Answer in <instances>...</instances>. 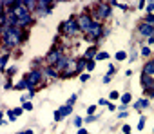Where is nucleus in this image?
Masks as SVG:
<instances>
[{
  "label": "nucleus",
  "instance_id": "1",
  "mask_svg": "<svg viewBox=\"0 0 154 134\" xmlns=\"http://www.w3.org/2000/svg\"><path fill=\"white\" fill-rule=\"evenodd\" d=\"M2 38H4V49L8 51L9 47H15V45L22 44L24 38H26V35L22 33L20 27H11L9 26V27L2 29Z\"/></svg>",
  "mask_w": 154,
  "mask_h": 134
},
{
  "label": "nucleus",
  "instance_id": "2",
  "mask_svg": "<svg viewBox=\"0 0 154 134\" xmlns=\"http://www.w3.org/2000/svg\"><path fill=\"white\" fill-rule=\"evenodd\" d=\"M60 31H62V33H65L67 36H74V35H78V33H80V27H78V22H76V18H74V17H71L69 20L62 22V24H60Z\"/></svg>",
  "mask_w": 154,
  "mask_h": 134
},
{
  "label": "nucleus",
  "instance_id": "3",
  "mask_svg": "<svg viewBox=\"0 0 154 134\" xmlns=\"http://www.w3.org/2000/svg\"><path fill=\"white\" fill-rule=\"evenodd\" d=\"M85 35H87L89 40H100V36L103 35V27H102V24H100V22H94V24L91 26V29H89Z\"/></svg>",
  "mask_w": 154,
  "mask_h": 134
},
{
  "label": "nucleus",
  "instance_id": "4",
  "mask_svg": "<svg viewBox=\"0 0 154 134\" xmlns=\"http://www.w3.org/2000/svg\"><path fill=\"white\" fill-rule=\"evenodd\" d=\"M76 22H78L80 31H84V33H87V31L91 29V26L94 24V22H93V18H91V15H80L78 18H76Z\"/></svg>",
  "mask_w": 154,
  "mask_h": 134
},
{
  "label": "nucleus",
  "instance_id": "5",
  "mask_svg": "<svg viewBox=\"0 0 154 134\" xmlns=\"http://www.w3.org/2000/svg\"><path fill=\"white\" fill-rule=\"evenodd\" d=\"M62 56H63L62 49H56V47H54V49H51V51H49V54L45 56V60H47V63H49L51 67H54V65L60 62V58H62Z\"/></svg>",
  "mask_w": 154,
  "mask_h": 134
},
{
  "label": "nucleus",
  "instance_id": "6",
  "mask_svg": "<svg viewBox=\"0 0 154 134\" xmlns=\"http://www.w3.org/2000/svg\"><path fill=\"white\" fill-rule=\"evenodd\" d=\"M42 78H44V73H42V71H38V69H33V71H31V73L26 76V80L29 82L31 89H35V85L42 82Z\"/></svg>",
  "mask_w": 154,
  "mask_h": 134
},
{
  "label": "nucleus",
  "instance_id": "7",
  "mask_svg": "<svg viewBox=\"0 0 154 134\" xmlns=\"http://www.w3.org/2000/svg\"><path fill=\"white\" fill-rule=\"evenodd\" d=\"M111 15H112L111 4H98V6H96V13H94L96 18H109Z\"/></svg>",
  "mask_w": 154,
  "mask_h": 134
},
{
  "label": "nucleus",
  "instance_id": "8",
  "mask_svg": "<svg viewBox=\"0 0 154 134\" xmlns=\"http://www.w3.org/2000/svg\"><path fill=\"white\" fill-rule=\"evenodd\" d=\"M72 112V107L71 105H62L58 111H54V121H62L65 116H69Z\"/></svg>",
  "mask_w": 154,
  "mask_h": 134
},
{
  "label": "nucleus",
  "instance_id": "9",
  "mask_svg": "<svg viewBox=\"0 0 154 134\" xmlns=\"http://www.w3.org/2000/svg\"><path fill=\"white\" fill-rule=\"evenodd\" d=\"M138 33H140L141 36H147V38H150V36H154V26L141 22V24H140V27H138Z\"/></svg>",
  "mask_w": 154,
  "mask_h": 134
},
{
  "label": "nucleus",
  "instance_id": "10",
  "mask_svg": "<svg viewBox=\"0 0 154 134\" xmlns=\"http://www.w3.org/2000/svg\"><path fill=\"white\" fill-rule=\"evenodd\" d=\"M140 82H141V87H143V91H150V89L154 87V78H152V76H147V75H143V73H141V78H140Z\"/></svg>",
  "mask_w": 154,
  "mask_h": 134
},
{
  "label": "nucleus",
  "instance_id": "11",
  "mask_svg": "<svg viewBox=\"0 0 154 134\" xmlns=\"http://www.w3.org/2000/svg\"><path fill=\"white\" fill-rule=\"evenodd\" d=\"M42 73H44L45 78H51V80H56V78H58L56 67H45V69H42Z\"/></svg>",
  "mask_w": 154,
  "mask_h": 134
},
{
  "label": "nucleus",
  "instance_id": "12",
  "mask_svg": "<svg viewBox=\"0 0 154 134\" xmlns=\"http://www.w3.org/2000/svg\"><path fill=\"white\" fill-rule=\"evenodd\" d=\"M143 75H147V76H154V58L149 60V62L143 65Z\"/></svg>",
  "mask_w": 154,
  "mask_h": 134
},
{
  "label": "nucleus",
  "instance_id": "13",
  "mask_svg": "<svg viewBox=\"0 0 154 134\" xmlns=\"http://www.w3.org/2000/svg\"><path fill=\"white\" fill-rule=\"evenodd\" d=\"M149 105H150L149 98H140V100L134 103V109H136V111H143V109H147Z\"/></svg>",
  "mask_w": 154,
  "mask_h": 134
},
{
  "label": "nucleus",
  "instance_id": "14",
  "mask_svg": "<svg viewBox=\"0 0 154 134\" xmlns=\"http://www.w3.org/2000/svg\"><path fill=\"white\" fill-rule=\"evenodd\" d=\"M96 54H98V47H96V45H93V47H89V49L85 51L84 58H87V60H96Z\"/></svg>",
  "mask_w": 154,
  "mask_h": 134
},
{
  "label": "nucleus",
  "instance_id": "15",
  "mask_svg": "<svg viewBox=\"0 0 154 134\" xmlns=\"http://www.w3.org/2000/svg\"><path fill=\"white\" fill-rule=\"evenodd\" d=\"M15 89H17V91H26V89H27V91H35V89H31V85H29V82H27L26 78L20 80V82L15 85Z\"/></svg>",
  "mask_w": 154,
  "mask_h": 134
},
{
  "label": "nucleus",
  "instance_id": "16",
  "mask_svg": "<svg viewBox=\"0 0 154 134\" xmlns=\"http://www.w3.org/2000/svg\"><path fill=\"white\" fill-rule=\"evenodd\" d=\"M84 69H87V58H80L78 62H76V75L82 73Z\"/></svg>",
  "mask_w": 154,
  "mask_h": 134
},
{
  "label": "nucleus",
  "instance_id": "17",
  "mask_svg": "<svg viewBox=\"0 0 154 134\" xmlns=\"http://www.w3.org/2000/svg\"><path fill=\"white\" fill-rule=\"evenodd\" d=\"M22 112H24V109H22V107H18V109L8 111V116H9V120H11V121H15V120H17V118H18V116L22 114Z\"/></svg>",
  "mask_w": 154,
  "mask_h": 134
},
{
  "label": "nucleus",
  "instance_id": "18",
  "mask_svg": "<svg viewBox=\"0 0 154 134\" xmlns=\"http://www.w3.org/2000/svg\"><path fill=\"white\" fill-rule=\"evenodd\" d=\"M131 100H132L131 93H125V94H122V96H120V102H122L123 105H129V103H131Z\"/></svg>",
  "mask_w": 154,
  "mask_h": 134
},
{
  "label": "nucleus",
  "instance_id": "19",
  "mask_svg": "<svg viewBox=\"0 0 154 134\" xmlns=\"http://www.w3.org/2000/svg\"><path fill=\"white\" fill-rule=\"evenodd\" d=\"M114 58H116L118 62H123V60H127V53H125V51H118V53L114 54Z\"/></svg>",
  "mask_w": 154,
  "mask_h": 134
},
{
  "label": "nucleus",
  "instance_id": "20",
  "mask_svg": "<svg viewBox=\"0 0 154 134\" xmlns=\"http://www.w3.org/2000/svg\"><path fill=\"white\" fill-rule=\"evenodd\" d=\"M107 58H109V53H105V51H100L96 54V60H107Z\"/></svg>",
  "mask_w": 154,
  "mask_h": 134
},
{
  "label": "nucleus",
  "instance_id": "21",
  "mask_svg": "<svg viewBox=\"0 0 154 134\" xmlns=\"http://www.w3.org/2000/svg\"><path fill=\"white\" fill-rule=\"evenodd\" d=\"M72 123H74V127H82V123H84V118H80V116H76V118L72 120Z\"/></svg>",
  "mask_w": 154,
  "mask_h": 134
},
{
  "label": "nucleus",
  "instance_id": "22",
  "mask_svg": "<svg viewBox=\"0 0 154 134\" xmlns=\"http://www.w3.org/2000/svg\"><path fill=\"white\" fill-rule=\"evenodd\" d=\"M145 121H147V118H145V116H141V118H140V121H138V130H143Z\"/></svg>",
  "mask_w": 154,
  "mask_h": 134
},
{
  "label": "nucleus",
  "instance_id": "23",
  "mask_svg": "<svg viewBox=\"0 0 154 134\" xmlns=\"http://www.w3.org/2000/svg\"><path fill=\"white\" fill-rule=\"evenodd\" d=\"M147 15H154V2L147 4Z\"/></svg>",
  "mask_w": 154,
  "mask_h": 134
},
{
  "label": "nucleus",
  "instance_id": "24",
  "mask_svg": "<svg viewBox=\"0 0 154 134\" xmlns=\"http://www.w3.org/2000/svg\"><path fill=\"white\" fill-rule=\"evenodd\" d=\"M22 109H24V111H31V109H33V103H31V102H24V103H22Z\"/></svg>",
  "mask_w": 154,
  "mask_h": 134
},
{
  "label": "nucleus",
  "instance_id": "25",
  "mask_svg": "<svg viewBox=\"0 0 154 134\" xmlns=\"http://www.w3.org/2000/svg\"><path fill=\"white\" fill-rule=\"evenodd\" d=\"M96 120H98V116H96V114H93V116H87L84 121H85V123H93V121H96Z\"/></svg>",
  "mask_w": 154,
  "mask_h": 134
},
{
  "label": "nucleus",
  "instance_id": "26",
  "mask_svg": "<svg viewBox=\"0 0 154 134\" xmlns=\"http://www.w3.org/2000/svg\"><path fill=\"white\" fill-rule=\"evenodd\" d=\"M145 24L154 26V15H147V17H145Z\"/></svg>",
  "mask_w": 154,
  "mask_h": 134
},
{
  "label": "nucleus",
  "instance_id": "27",
  "mask_svg": "<svg viewBox=\"0 0 154 134\" xmlns=\"http://www.w3.org/2000/svg\"><path fill=\"white\" fill-rule=\"evenodd\" d=\"M94 65H96L94 60H87V71H93V69H94Z\"/></svg>",
  "mask_w": 154,
  "mask_h": 134
},
{
  "label": "nucleus",
  "instance_id": "28",
  "mask_svg": "<svg viewBox=\"0 0 154 134\" xmlns=\"http://www.w3.org/2000/svg\"><path fill=\"white\" fill-rule=\"evenodd\" d=\"M76 98H78V96H76V94H72V96L67 100V103H65V105H71V107H72V105H74V102H76Z\"/></svg>",
  "mask_w": 154,
  "mask_h": 134
},
{
  "label": "nucleus",
  "instance_id": "29",
  "mask_svg": "<svg viewBox=\"0 0 154 134\" xmlns=\"http://www.w3.org/2000/svg\"><path fill=\"white\" fill-rule=\"evenodd\" d=\"M8 60H9V56H8V54H4V56H2V69H4V71H6V65H8Z\"/></svg>",
  "mask_w": 154,
  "mask_h": 134
},
{
  "label": "nucleus",
  "instance_id": "30",
  "mask_svg": "<svg viewBox=\"0 0 154 134\" xmlns=\"http://www.w3.org/2000/svg\"><path fill=\"white\" fill-rule=\"evenodd\" d=\"M140 53H141V56H149V54H150V49H149V47H141Z\"/></svg>",
  "mask_w": 154,
  "mask_h": 134
},
{
  "label": "nucleus",
  "instance_id": "31",
  "mask_svg": "<svg viewBox=\"0 0 154 134\" xmlns=\"http://www.w3.org/2000/svg\"><path fill=\"white\" fill-rule=\"evenodd\" d=\"M87 112H89V116H93V114L96 112V105H89V107H87Z\"/></svg>",
  "mask_w": 154,
  "mask_h": 134
},
{
  "label": "nucleus",
  "instance_id": "32",
  "mask_svg": "<svg viewBox=\"0 0 154 134\" xmlns=\"http://www.w3.org/2000/svg\"><path fill=\"white\" fill-rule=\"evenodd\" d=\"M109 98H111V100H118V98H120V94H118V91H112V93L109 94Z\"/></svg>",
  "mask_w": 154,
  "mask_h": 134
},
{
  "label": "nucleus",
  "instance_id": "33",
  "mask_svg": "<svg viewBox=\"0 0 154 134\" xmlns=\"http://www.w3.org/2000/svg\"><path fill=\"white\" fill-rule=\"evenodd\" d=\"M114 71H116V67L111 63V65H109V73H107V76H112V75H114Z\"/></svg>",
  "mask_w": 154,
  "mask_h": 134
},
{
  "label": "nucleus",
  "instance_id": "34",
  "mask_svg": "<svg viewBox=\"0 0 154 134\" xmlns=\"http://www.w3.org/2000/svg\"><path fill=\"white\" fill-rule=\"evenodd\" d=\"M98 105H109V100H105V98H100V100H98Z\"/></svg>",
  "mask_w": 154,
  "mask_h": 134
},
{
  "label": "nucleus",
  "instance_id": "35",
  "mask_svg": "<svg viewBox=\"0 0 154 134\" xmlns=\"http://www.w3.org/2000/svg\"><path fill=\"white\" fill-rule=\"evenodd\" d=\"M17 73V67H11V69H8V76H13Z\"/></svg>",
  "mask_w": 154,
  "mask_h": 134
},
{
  "label": "nucleus",
  "instance_id": "36",
  "mask_svg": "<svg viewBox=\"0 0 154 134\" xmlns=\"http://www.w3.org/2000/svg\"><path fill=\"white\" fill-rule=\"evenodd\" d=\"M127 116H129L127 111H120V114H118V118H127Z\"/></svg>",
  "mask_w": 154,
  "mask_h": 134
},
{
  "label": "nucleus",
  "instance_id": "37",
  "mask_svg": "<svg viewBox=\"0 0 154 134\" xmlns=\"http://www.w3.org/2000/svg\"><path fill=\"white\" fill-rule=\"evenodd\" d=\"M122 130H123V134H131V127H129V125H123Z\"/></svg>",
  "mask_w": 154,
  "mask_h": 134
},
{
  "label": "nucleus",
  "instance_id": "38",
  "mask_svg": "<svg viewBox=\"0 0 154 134\" xmlns=\"http://www.w3.org/2000/svg\"><path fill=\"white\" fill-rule=\"evenodd\" d=\"M89 78H91V76H89V75H80V80H82V82H87V80H89Z\"/></svg>",
  "mask_w": 154,
  "mask_h": 134
},
{
  "label": "nucleus",
  "instance_id": "39",
  "mask_svg": "<svg viewBox=\"0 0 154 134\" xmlns=\"http://www.w3.org/2000/svg\"><path fill=\"white\" fill-rule=\"evenodd\" d=\"M42 63V58H36V60H33V65L36 67V65H40Z\"/></svg>",
  "mask_w": 154,
  "mask_h": 134
},
{
  "label": "nucleus",
  "instance_id": "40",
  "mask_svg": "<svg viewBox=\"0 0 154 134\" xmlns=\"http://www.w3.org/2000/svg\"><path fill=\"white\" fill-rule=\"evenodd\" d=\"M76 134H89V130H85V129H78V132Z\"/></svg>",
  "mask_w": 154,
  "mask_h": 134
},
{
  "label": "nucleus",
  "instance_id": "41",
  "mask_svg": "<svg viewBox=\"0 0 154 134\" xmlns=\"http://www.w3.org/2000/svg\"><path fill=\"white\" fill-rule=\"evenodd\" d=\"M107 109H109V111H116V105H114V103H109Z\"/></svg>",
  "mask_w": 154,
  "mask_h": 134
},
{
  "label": "nucleus",
  "instance_id": "42",
  "mask_svg": "<svg viewBox=\"0 0 154 134\" xmlns=\"http://www.w3.org/2000/svg\"><path fill=\"white\" fill-rule=\"evenodd\" d=\"M138 8H140V9H143V8H147V4H145V2H143V0H141V2H140V4H138Z\"/></svg>",
  "mask_w": 154,
  "mask_h": 134
},
{
  "label": "nucleus",
  "instance_id": "43",
  "mask_svg": "<svg viewBox=\"0 0 154 134\" xmlns=\"http://www.w3.org/2000/svg\"><path fill=\"white\" fill-rule=\"evenodd\" d=\"M111 35V29L109 27H105V31H103V36H109Z\"/></svg>",
  "mask_w": 154,
  "mask_h": 134
},
{
  "label": "nucleus",
  "instance_id": "44",
  "mask_svg": "<svg viewBox=\"0 0 154 134\" xmlns=\"http://www.w3.org/2000/svg\"><path fill=\"white\" fill-rule=\"evenodd\" d=\"M136 56H138V53H132V54H131V58H129V60H131V62H134V60H136Z\"/></svg>",
  "mask_w": 154,
  "mask_h": 134
},
{
  "label": "nucleus",
  "instance_id": "45",
  "mask_svg": "<svg viewBox=\"0 0 154 134\" xmlns=\"http://www.w3.org/2000/svg\"><path fill=\"white\" fill-rule=\"evenodd\" d=\"M111 78H112V76H103V84H109V82H111Z\"/></svg>",
  "mask_w": 154,
  "mask_h": 134
},
{
  "label": "nucleus",
  "instance_id": "46",
  "mask_svg": "<svg viewBox=\"0 0 154 134\" xmlns=\"http://www.w3.org/2000/svg\"><path fill=\"white\" fill-rule=\"evenodd\" d=\"M4 89H6V91H9V89H13V85H11V82H8V84H6V87H4Z\"/></svg>",
  "mask_w": 154,
  "mask_h": 134
},
{
  "label": "nucleus",
  "instance_id": "47",
  "mask_svg": "<svg viewBox=\"0 0 154 134\" xmlns=\"http://www.w3.org/2000/svg\"><path fill=\"white\" fill-rule=\"evenodd\" d=\"M24 134H35V132H33L31 129H27V130H24Z\"/></svg>",
  "mask_w": 154,
  "mask_h": 134
},
{
  "label": "nucleus",
  "instance_id": "48",
  "mask_svg": "<svg viewBox=\"0 0 154 134\" xmlns=\"http://www.w3.org/2000/svg\"><path fill=\"white\" fill-rule=\"evenodd\" d=\"M149 44H154V36H150V38H149Z\"/></svg>",
  "mask_w": 154,
  "mask_h": 134
},
{
  "label": "nucleus",
  "instance_id": "49",
  "mask_svg": "<svg viewBox=\"0 0 154 134\" xmlns=\"http://www.w3.org/2000/svg\"><path fill=\"white\" fill-rule=\"evenodd\" d=\"M18 134H24V132H18Z\"/></svg>",
  "mask_w": 154,
  "mask_h": 134
}]
</instances>
